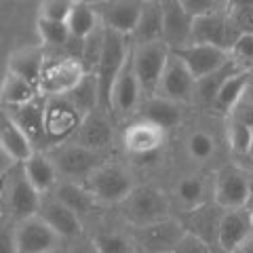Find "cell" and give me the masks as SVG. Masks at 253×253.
<instances>
[{
  "label": "cell",
  "instance_id": "6da1fadb",
  "mask_svg": "<svg viewBox=\"0 0 253 253\" xmlns=\"http://www.w3.org/2000/svg\"><path fill=\"white\" fill-rule=\"evenodd\" d=\"M118 209H121L118 213H121L123 224L129 228L148 226L173 215L169 194L152 184H137L129 199L118 205Z\"/></svg>",
  "mask_w": 253,
  "mask_h": 253
},
{
  "label": "cell",
  "instance_id": "7a4b0ae2",
  "mask_svg": "<svg viewBox=\"0 0 253 253\" xmlns=\"http://www.w3.org/2000/svg\"><path fill=\"white\" fill-rule=\"evenodd\" d=\"M129 57H131V44H126V36L106 28L104 46H101V55H99V63H97V70H95V76H97V84H99V108L106 110L108 114H110V95H112V86L116 83L118 74L123 72V68H125V63Z\"/></svg>",
  "mask_w": 253,
  "mask_h": 253
},
{
  "label": "cell",
  "instance_id": "3957f363",
  "mask_svg": "<svg viewBox=\"0 0 253 253\" xmlns=\"http://www.w3.org/2000/svg\"><path fill=\"white\" fill-rule=\"evenodd\" d=\"M84 186L89 188V192L95 196V201L106 207H118L123 205L129 194L135 190V177L133 173L118 163L106 161L101 167L95 169L89 179L84 181Z\"/></svg>",
  "mask_w": 253,
  "mask_h": 253
},
{
  "label": "cell",
  "instance_id": "277c9868",
  "mask_svg": "<svg viewBox=\"0 0 253 253\" xmlns=\"http://www.w3.org/2000/svg\"><path fill=\"white\" fill-rule=\"evenodd\" d=\"M41 203L42 194L32 186L23 171V165L2 177V215L11 217L13 221H23L38 215Z\"/></svg>",
  "mask_w": 253,
  "mask_h": 253
},
{
  "label": "cell",
  "instance_id": "5b68a950",
  "mask_svg": "<svg viewBox=\"0 0 253 253\" xmlns=\"http://www.w3.org/2000/svg\"><path fill=\"white\" fill-rule=\"evenodd\" d=\"M49 154L59 171V177L63 181H78V184H84L91 173L106 163L104 152H95V150L84 148L76 141L53 148Z\"/></svg>",
  "mask_w": 253,
  "mask_h": 253
},
{
  "label": "cell",
  "instance_id": "8992f818",
  "mask_svg": "<svg viewBox=\"0 0 253 253\" xmlns=\"http://www.w3.org/2000/svg\"><path fill=\"white\" fill-rule=\"evenodd\" d=\"M139 253H173L188 234L179 215L154 221L148 226L129 228Z\"/></svg>",
  "mask_w": 253,
  "mask_h": 253
},
{
  "label": "cell",
  "instance_id": "52a82bcc",
  "mask_svg": "<svg viewBox=\"0 0 253 253\" xmlns=\"http://www.w3.org/2000/svg\"><path fill=\"white\" fill-rule=\"evenodd\" d=\"M169 57H171V49L165 41L150 42V44H131L133 68H135V74L139 78V84L144 89L146 99L156 95Z\"/></svg>",
  "mask_w": 253,
  "mask_h": 253
},
{
  "label": "cell",
  "instance_id": "ba28073f",
  "mask_svg": "<svg viewBox=\"0 0 253 253\" xmlns=\"http://www.w3.org/2000/svg\"><path fill=\"white\" fill-rule=\"evenodd\" d=\"M251 175L241 165L226 163L213 173V201L224 209H247Z\"/></svg>",
  "mask_w": 253,
  "mask_h": 253
},
{
  "label": "cell",
  "instance_id": "9c48e42d",
  "mask_svg": "<svg viewBox=\"0 0 253 253\" xmlns=\"http://www.w3.org/2000/svg\"><path fill=\"white\" fill-rule=\"evenodd\" d=\"M89 74L83 61L78 59H57L51 63H44L41 83H38V93L46 97H66L70 95L83 78Z\"/></svg>",
  "mask_w": 253,
  "mask_h": 253
},
{
  "label": "cell",
  "instance_id": "30bf717a",
  "mask_svg": "<svg viewBox=\"0 0 253 253\" xmlns=\"http://www.w3.org/2000/svg\"><path fill=\"white\" fill-rule=\"evenodd\" d=\"M163 11V38L171 51H179L192 44L194 17L181 0H158Z\"/></svg>",
  "mask_w": 253,
  "mask_h": 253
},
{
  "label": "cell",
  "instance_id": "8fae6325",
  "mask_svg": "<svg viewBox=\"0 0 253 253\" xmlns=\"http://www.w3.org/2000/svg\"><path fill=\"white\" fill-rule=\"evenodd\" d=\"M141 99H144V89L139 84V78L133 68V59L129 57L118 74L116 83L112 86V95H110V112L116 118H126L133 116L141 110Z\"/></svg>",
  "mask_w": 253,
  "mask_h": 253
},
{
  "label": "cell",
  "instance_id": "7c38bea8",
  "mask_svg": "<svg viewBox=\"0 0 253 253\" xmlns=\"http://www.w3.org/2000/svg\"><path fill=\"white\" fill-rule=\"evenodd\" d=\"M83 114L68 97H49L44 104V133L49 141H66L74 137L81 126Z\"/></svg>",
  "mask_w": 253,
  "mask_h": 253
},
{
  "label": "cell",
  "instance_id": "4fadbf2b",
  "mask_svg": "<svg viewBox=\"0 0 253 253\" xmlns=\"http://www.w3.org/2000/svg\"><path fill=\"white\" fill-rule=\"evenodd\" d=\"M236 41H239V34L234 32L226 11H213L194 17V26H192L194 44H213L219 46V49L230 51Z\"/></svg>",
  "mask_w": 253,
  "mask_h": 253
},
{
  "label": "cell",
  "instance_id": "5bb4252c",
  "mask_svg": "<svg viewBox=\"0 0 253 253\" xmlns=\"http://www.w3.org/2000/svg\"><path fill=\"white\" fill-rule=\"evenodd\" d=\"M194 86H196V78L192 76L186 63L171 51V57L167 61V68L163 72L161 84H158L154 97H165L184 106L194 101Z\"/></svg>",
  "mask_w": 253,
  "mask_h": 253
},
{
  "label": "cell",
  "instance_id": "9a60e30c",
  "mask_svg": "<svg viewBox=\"0 0 253 253\" xmlns=\"http://www.w3.org/2000/svg\"><path fill=\"white\" fill-rule=\"evenodd\" d=\"M15 230H17V243L21 253H46L66 247V241L41 215L17 221Z\"/></svg>",
  "mask_w": 253,
  "mask_h": 253
},
{
  "label": "cell",
  "instance_id": "2e32d148",
  "mask_svg": "<svg viewBox=\"0 0 253 253\" xmlns=\"http://www.w3.org/2000/svg\"><path fill=\"white\" fill-rule=\"evenodd\" d=\"M38 215H41L63 241H66V245L76 241V239H81V236L86 232L84 221L78 217L70 207H66L55 194H44L42 196Z\"/></svg>",
  "mask_w": 253,
  "mask_h": 253
},
{
  "label": "cell",
  "instance_id": "e0dca14e",
  "mask_svg": "<svg viewBox=\"0 0 253 253\" xmlns=\"http://www.w3.org/2000/svg\"><path fill=\"white\" fill-rule=\"evenodd\" d=\"M173 53L186 63L196 81L217 72V70H221L232 59L230 51L219 49V46H213V44H194L192 42L179 51H173Z\"/></svg>",
  "mask_w": 253,
  "mask_h": 253
},
{
  "label": "cell",
  "instance_id": "ac0fdd59",
  "mask_svg": "<svg viewBox=\"0 0 253 253\" xmlns=\"http://www.w3.org/2000/svg\"><path fill=\"white\" fill-rule=\"evenodd\" d=\"M72 141H76V144H81L84 148H91L95 152L106 154L112 148V141H114V129H112V123H110V116L106 110L97 108L93 112L84 114Z\"/></svg>",
  "mask_w": 253,
  "mask_h": 253
},
{
  "label": "cell",
  "instance_id": "d6986e66",
  "mask_svg": "<svg viewBox=\"0 0 253 253\" xmlns=\"http://www.w3.org/2000/svg\"><path fill=\"white\" fill-rule=\"evenodd\" d=\"M141 6H144V0H106L95 9L106 28L131 38L139 23Z\"/></svg>",
  "mask_w": 253,
  "mask_h": 253
},
{
  "label": "cell",
  "instance_id": "ffe728a7",
  "mask_svg": "<svg viewBox=\"0 0 253 253\" xmlns=\"http://www.w3.org/2000/svg\"><path fill=\"white\" fill-rule=\"evenodd\" d=\"M165 137H167V131L163 126L139 118V121L126 125L123 133V148L125 152L133 156H150L163 148Z\"/></svg>",
  "mask_w": 253,
  "mask_h": 253
},
{
  "label": "cell",
  "instance_id": "44dd1931",
  "mask_svg": "<svg viewBox=\"0 0 253 253\" xmlns=\"http://www.w3.org/2000/svg\"><path fill=\"white\" fill-rule=\"evenodd\" d=\"M253 236V217L249 209H226L217 232L219 253H234Z\"/></svg>",
  "mask_w": 253,
  "mask_h": 253
},
{
  "label": "cell",
  "instance_id": "7402d4cb",
  "mask_svg": "<svg viewBox=\"0 0 253 253\" xmlns=\"http://www.w3.org/2000/svg\"><path fill=\"white\" fill-rule=\"evenodd\" d=\"M224 207H219L215 201H211L203 207L194 209V211H188V213H181L179 219L184 221V228L186 232L199 236L205 243H209L211 247L217 249V232H219V224H221V217H224ZM219 251V249H217Z\"/></svg>",
  "mask_w": 253,
  "mask_h": 253
},
{
  "label": "cell",
  "instance_id": "603a6c76",
  "mask_svg": "<svg viewBox=\"0 0 253 253\" xmlns=\"http://www.w3.org/2000/svg\"><path fill=\"white\" fill-rule=\"evenodd\" d=\"M173 199L181 209L177 215L199 209L213 201V179H207L199 173H190V175L179 177L173 186Z\"/></svg>",
  "mask_w": 253,
  "mask_h": 253
},
{
  "label": "cell",
  "instance_id": "cb8c5ba5",
  "mask_svg": "<svg viewBox=\"0 0 253 253\" xmlns=\"http://www.w3.org/2000/svg\"><path fill=\"white\" fill-rule=\"evenodd\" d=\"M53 194L57 196L66 207L72 209L84 224L91 221L99 209V203L95 201V196L89 192V188L84 184H78V181H63L61 179Z\"/></svg>",
  "mask_w": 253,
  "mask_h": 253
},
{
  "label": "cell",
  "instance_id": "d4e9b609",
  "mask_svg": "<svg viewBox=\"0 0 253 253\" xmlns=\"http://www.w3.org/2000/svg\"><path fill=\"white\" fill-rule=\"evenodd\" d=\"M0 150L9 152L19 165L30 161L36 152V146L26 135V131L9 116V112H2L0 118Z\"/></svg>",
  "mask_w": 253,
  "mask_h": 253
},
{
  "label": "cell",
  "instance_id": "484cf974",
  "mask_svg": "<svg viewBox=\"0 0 253 253\" xmlns=\"http://www.w3.org/2000/svg\"><path fill=\"white\" fill-rule=\"evenodd\" d=\"M23 171H26L28 179L32 181V186H34L42 196L53 194L57 184L61 181L59 171H57V167H55V163H53L49 152H38L36 150L34 156L23 163Z\"/></svg>",
  "mask_w": 253,
  "mask_h": 253
},
{
  "label": "cell",
  "instance_id": "4316f807",
  "mask_svg": "<svg viewBox=\"0 0 253 253\" xmlns=\"http://www.w3.org/2000/svg\"><path fill=\"white\" fill-rule=\"evenodd\" d=\"M89 236L99 253H139L129 226H95V230H91Z\"/></svg>",
  "mask_w": 253,
  "mask_h": 253
},
{
  "label": "cell",
  "instance_id": "83f0119b",
  "mask_svg": "<svg viewBox=\"0 0 253 253\" xmlns=\"http://www.w3.org/2000/svg\"><path fill=\"white\" fill-rule=\"evenodd\" d=\"M44 53L41 46H26V49H17L9 55L6 61V72H13L21 78H26L32 84L41 83L42 70H44Z\"/></svg>",
  "mask_w": 253,
  "mask_h": 253
},
{
  "label": "cell",
  "instance_id": "f1b7e54d",
  "mask_svg": "<svg viewBox=\"0 0 253 253\" xmlns=\"http://www.w3.org/2000/svg\"><path fill=\"white\" fill-rule=\"evenodd\" d=\"M139 118L150 121L158 126H163L165 131H169L181 123L184 108H181V104H177V101H171L165 97H150V99H144V104H141Z\"/></svg>",
  "mask_w": 253,
  "mask_h": 253
},
{
  "label": "cell",
  "instance_id": "f546056e",
  "mask_svg": "<svg viewBox=\"0 0 253 253\" xmlns=\"http://www.w3.org/2000/svg\"><path fill=\"white\" fill-rule=\"evenodd\" d=\"M163 38V11L158 0H144L139 15V23L131 36V44H150L161 42Z\"/></svg>",
  "mask_w": 253,
  "mask_h": 253
},
{
  "label": "cell",
  "instance_id": "4dcf8cb0",
  "mask_svg": "<svg viewBox=\"0 0 253 253\" xmlns=\"http://www.w3.org/2000/svg\"><path fill=\"white\" fill-rule=\"evenodd\" d=\"M9 112V116L17 123L26 135L32 139V144L38 146L41 141L46 139V133H44V106H41L38 101H30L26 106H15V108H9L4 110Z\"/></svg>",
  "mask_w": 253,
  "mask_h": 253
},
{
  "label": "cell",
  "instance_id": "1f68e13d",
  "mask_svg": "<svg viewBox=\"0 0 253 253\" xmlns=\"http://www.w3.org/2000/svg\"><path fill=\"white\" fill-rule=\"evenodd\" d=\"M239 70H245V68H241L234 59H230V63H226V66L221 70H217V72H213L209 76L201 78V81H196L194 101H199V104H203V106H211L213 108V104H215V99H217V95L221 91V86H224V83L232 74L239 72Z\"/></svg>",
  "mask_w": 253,
  "mask_h": 253
},
{
  "label": "cell",
  "instance_id": "d6a6232c",
  "mask_svg": "<svg viewBox=\"0 0 253 253\" xmlns=\"http://www.w3.org/2000/svg\"><path fill=\"white\" fill-rule=\"evenodd\" d=\"M66 23H68V30H70V34H72V38H76V41H86V38L101 26V19H99L97 9H95L91 2L78 0Z\"/></svg>",
  "mask_w": 253,
  "mask_h": 253
},
{
  "label": "cell",
  "instance_id": "836d02e7",
  "mask_svg": "<svg viewBox=\"0 0 253 253\" xmlns=\"http://www.w3.org/2000/svg\"><path fill=\"white\" fill-rule=\"evenodd\" d=\"M38 86L32 84L26 78H21L13 72H6L2 78V89H0V97L6 108H15V106H26L30 101L36 99Z\"/></svg>",
  "mask_w": 253,
  "mask_h": 253
},
{
  "label": "cell",
  "instance_id": "e575fe53",
  "mask_svg": "<svg viewBox=\"0 0 253 253\" xmlns=\"http://www.w3.org/2000/svg\"><path fill=\"white\" fill-rule=\"evenodd\" d=\"M249 83H251V70H239L236 74H232L224 83V86H221V91H219L213 108L219 110V112H224V114L234 110L241 104V99H243L245 91H247Z\"/></svg>",
  "mask_w": 253,
  "mask_h": 253
},
{
  "label": "cell",
  "instance_id": "d590c367",
  "mask_svg": "<svg viewBox=\"0 0 253 253\" xmlns=\"http://www.w3.org/2000/svg\"><path fill=\"white\" fill-rule=\"evenodd\" d=\"M66 97L72 101V106L83 116L93 112V110H97L99 108V84H97V76L89 72V74L83 78V83L78 84L70 95H66Z\"/></svg>",
  "mask_w": 253,
  "mask_h": 253
},
{
  "label": "cell",
  "instance_id": "8d00e7d4",
  "mask_svg": "<svg viewBox=\"0 0 253 253\" xmlns=\"http://www.w3.org/2000/svg\"><path fill=\"white\" fill-rule=\"evenodd\" d=\"M226 13L239 36L253 34V0H228Z\"/></svg>",
  "mask_w": 253,
  "mask_h": 253
},
{
  "label": "cell",
  "instance_id": "74e56055",
  "mask_svg": "<svg viewBox=\"0 0 253 253\" xmlns=\"http://www.w3.org/2000/svg\"><path fill=\"white\" fill-rule=\"evenodd\" d=\"M186 152L196 163H207L215 154V137L207 131H192L186 137Z\"/></svg>",
  "mask_w": 253,
  "mask_h": 253
},
{
  "label": "cell",
  "instance_id": "f35d334b",
  "mask_svg": "<svg viewBox=\"0 0 253 253\" xmlns=\"http://www.w3.org/2000/svg\"><path fill=\"white\" fill-rule=\"evenodd\" d=\"M38 26V34H41V41L49 46H63L72 34L68 30V23L66 21H53V19H42L38 17L36 21Z\"/></svg>",
  "mask_w": 253,
  "mask_h": 253
},
{
  "label": "cell",
  "instance_id": "ab89813d",
  "mask_svg": "<svg viewBox=\"0 0 253 253\" xmlns=\"http://www.w3.org/2000/svg\"><path fill=\"white\" fill-rule=\"evenodd\" d=\"M78 0H41L38 17L53 21H68Z\"/></svg>",
  "mask_w": 253,
  "mask_h": 253
},
{
  "label": "cell",
  "instance_id": "60d3db41",
  "mask_svg": "<svg viewBox=\"0 0 253 253\" xmlns=\"http://www.w3.org/2000/svg\"><path fill=\"white\" fill-rule=\"evenodd\" d=\"M230 57L245 70L253 68V34L239 36V41H236L230 49Z\"/></svg>",
  "mask_w": 253,
  "mask_h": 253
},
{
  "label": "cell",
  "instance_id": "b9f144b4",
  "mask_svg": "<svg viewBox=\"0 0 253 253\" xmlns=\"http://www.w3.org/2000/svg\"><path fill=\"white\" fill-rule=\"evenodd\" d=\"M17 221L2 215V226H0V253H21L17 243Z\"/></svg>",
  "mask_w": 253,
  "mask_h": 253
},
{
  "label": "cell",
  "instance_id": "7bdbcfd3",
  "mask_svg": "<svg viewBox=\"0 0 253 253\" xmlns=\"http://www.w3.org/2000/svg\"><path fill=\"white\" fill-rule=\"evenodd\" d=\"M228 144H230L232 152L247 156V144H249V125L245 123H232L230 131H228Z\"/></svg>",
  "mask_w": 253,
  "mask_h": 253
},
{
  "label": "cell",
  "instance_id": "ee69618b",
  "mask_svg": "<svg viewBox=\"0 0 253 253\" xmlns=\"http://www.w3.org/2000/svg\"><path fill=\"white\" fill-rule=\"evenodd\" d=\"M173 253H219V251L215 247H211L209 243H205L203 239H199V236L188 232L184 236V241L179 243V247Z\"/></svg>",
  "mask_w": 253,
  "mask_h": 253
},
{
  "label": "cell",
  "instance_id": "f6af8a7d",
  "mask_svg": "<svg viewBox=\"0 0 253 253\" xmlns=\"http://www.w3.org/2000/svg\"><path fill=\"white\" fill-rule=\"evenodd\" d=\"M184 6L190 11L192 17H199V15H207L213 11H219V0H181Z\"/></svg>",
  "mask_w": 253,
  "mask_h": 253
},
{
  "label": "cell",
  "instance_id": "bcb514c9",
  "mask_svg": "<svg viewBox=\"0 0 253 253\" xmlns=\"http://www.w3.org/2000/svg\"><path fill=\"white\" fill-rule=\"evenodd\" d=\"M66 253H99V251H97V247H95V243L91 241L89 232H84L81 239H76V241L66 245Z\"/></svg>",
  "mask_w": 253,
  "mask_h": 253
},
{
  "label": "cell",
  "instance_id": "7dc6e473",
  "mask_svg": "<svg viewBox=\"0 0 253 253\" xmlns=\"http://www.w3.org/2000/svg\"><path fill=\"white\" fill-rule=\"evenodd\" d=\"M234 253H253V236H251V239H247V241H245V243H243L241 247L236 249Z\"/></svg>",
  "mask_w": 253,
  "mask_h": 253
},
{
  "label": "cell",
  "instance_id": "c3c4849f",
  "mask_svg": "<svg viewBox=\"0 0 253 253\" xmlns=\"http://www.w3.org/2000/svg\"><path fill=\"white\" fill-rule=\"evenodd\" d=\"M247 158L253 163V125H249V144H247Z\"/></svg>",
  "mask_w": 253,
  "mask_h": 253
},
{
  "label": "cell",
  "instance_id": "681fc988",
  "mask_svg": "<svg viewBox=\"0 0 253 253\" xmlns=\"http://www.w3.org/2000/svg\"><path fill=\"white\" fill-rule=\"evenodd\" d=\"M247 209L253 211V175H251V184H249V201H247Z\"/></svg>",
  "mask_w": 253,
  "mask_h": 253
},
{
  "label": "cell",
  "instance_id": "f907efd6",
  "mask_svg": "<svg viewBox=\"0 0 253 253\" xmlns=\"http://www.w3.org/2000/svg\"><path fill=\"white\" fill-rule=\"evenodd\" d=\"M46 253H66V247H63V249H55V251H46Z\"/></svg>",
  "mask_w": 253,
  "mask_h": 253
},
{
  "label": "cell",
  "instance_id": "816d5d0a",
  "mask_svg": "<svg viewBox=\"0 0 253 253\" xmlns=\"http://www.w3.org/2000/svg\"><path fill=\"white\" fill-rule=\"evenodd\" d=\"M86 2H95V4H101V2H106V0H86Z\"/></svg>",
  "mask_w": 253,
  "mask_h": 253
},
{
  "label": "cell",
  "instance_id": "f5cc1de1",
  "mask_svg": "<svg viewBox=\"0 0 253 253\" xmlns=\"http://www.w3.org/2000/svg\"><path fill=\"white\" fill-rule=\"evenodd\" d=\"M251 217H253V211H251Z\"/></svg>",
  "mask_w": 253,
  "mask_h": 253
}]
</instances>
